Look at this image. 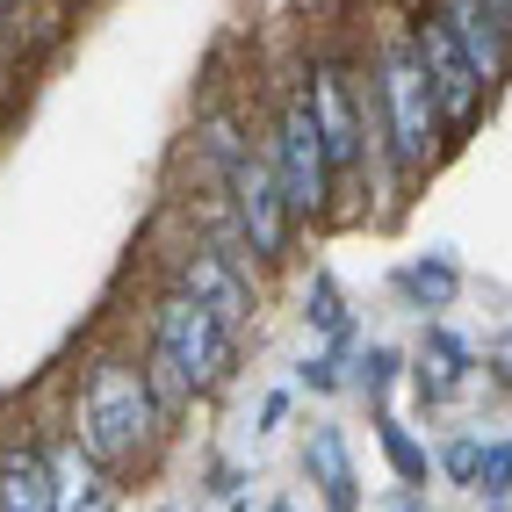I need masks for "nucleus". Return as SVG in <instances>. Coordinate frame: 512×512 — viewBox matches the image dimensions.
Wrapping results in <instances>:
<instances>
[{"mask_svg":"<svg viewBox=\"0 0 512 512\" xmlns=\"http://www.w3.org/2000/svg\"><path fill=\"white\" fill-rule=\"evenodd\" d=\"M152 354L202 397V390H217L224 375H231V354H238V347H231V325H224V318H210L202 303H188V296L166 289L159 311H152Z\"/></svg>","mask_w":512,"mask_h":512,"instance_id":"4","label":"nucleus"},{"mask_svg":"<svg viewBox=\"0 0 512 512\" xmlns=\"http://www.w3.org/2000/svg\"><path fill=\"white\" fill-rule=\"evenodd\" d=\"M267 159H275V181L289 195V217L311 224L332 210V159L318 138V109H311V73H303L282 94V116H275V138H267Z\"/></svg>","mask_w":512,"mask_h":512,"instance_id":"3","label":"nucleus"},{"mask_svg":"<svg viewBox=\"0 0 512 512\" xmlns=\"http://www.w3.org/2000/svg\"><path fill=\"white\" fill-rule=\"evenodd\" d=\"M397 296L412 303V311H448V303L462 296V267L455 260H440V253H426V260H412V267H397Z\"/></svg>","mask_w":512,"mask_h":512,"instance_id":"13","label":"nucleus"},{"mask_svg":"<svg viewBox=\"0 0 512 512\" xmlns=\"http://www.w3.org/2000/svg\"><path fill=\"white\" fill-rule=\"evenodd\" d=\"M390 505H397V512H433V505H426V491H397Z\"/></svg>","mask_w":512,"mask_h":512,"instance_id":"24","label":"nucleus"},{"mask_svg":"<svg viewBox=\"0 0 512 512\" xmlns=\"http://www.w3.org/2000/svg\"><path fill=\"white\" fill-rule=\"evenodd\" d=\"M412 44H419V65H426V87H433V101H440V123H448V130H469L491 87H484V73L469 65V51L455 44V29L426 8V15H412Z\"/></svg>","mask_w":512,"mask_h":512,"instance_id":"8","label":"nucleus"},{"mask_svg":"<svg viewBox=\"0 0 512 512\" xmlns=\"http://www.w3.org/2000/svg\"><path fill=\"white\" fill-rule=\"evenodd\" d=\"M375 440H383V462L397 469V484L404 491H426V476H433V455H426V440L404 426L397 412H375Z\"/></svg>","mask_w":512,"mask_h":512,"instance_id":"14","label":"nucleus"},{"mask_svg":"<svg viewBox=\"0 0 512 512\" xmlns=\"http://www.w3.org/2000/svg\"><path fill=\"white\" fill-rule=\"evenodd\" d=\"M368 138L390 145V174L397 188H412L440 138H448V123H440V101L426 87V65H419V44L412 29H383V44H375V80H368Z\"/></svg>","mask_w":512,"mask_h":512,"instance_id":"1","label":"nucleus"},{"mask_svg":"<svg viewBox=\"0 0 512 512\" xmlns=\"http://www.w3.org/2000/svg\"><path fill=\"white\" fill-rule=\"evenodd\" d=\"M433 15L455 29V44L469 51L476 73H484V87L512 80V22L491 8V0H433Z\"/></svg>","mask_w":512,"mask_h":512,"instance_id":"9","label":"nucleus"},{"mask_svg":"<svg viewBox=\"0 0 512 512\" xmlns=\"http://www.w3.org/2000/svg\"><path fill=\"white\" fill-rule=\"evenodd\" d=\"M166 289L188 296V303H202V311L224 318L231 332L260 318V275H253V267H238L231 253H217L210 238H195V246L174 253V282H166Z\"/></svg>","mask_w":512,"mask_h":512,"instance_id":"6","label":"nucleus"},{"mask_svg":"<svg viewBox=\"0 0 512 512\" xmlns=\"http://www.w3.org/2000/svg\"><path fill=\"white\" fill-rule=\"evenodd\" d=\"M311 109H318V138H325V159H332V181L361 174L368 152H375V138H368V94L354 87V73L332 51L311 58Z\"/></svg>","mask_w":512,"mask_h":512,"instance_id":"5","label":"nucleus"},{"mask_svg":"<svg viewBox=\"0 0 512 512\" xmlns=\"http://www.w3.org/2000/svg\"><path fill=\"white\" fill-rule=\"evenodd\" d=\"M476 491H484V505H505L512 498V433L491 440V455H484V476H476Z\"/></svg>","mask_w":512,"mask_h":512,"instance_id":"20","label":"nucleus"},{"mask_svg":"<svg viewBox=\"0 0 512 512\" xmlns=\"http://www.w3.org/2000/svg\"><path fill=\"white\" fill-rule=\"evenodd\" d=\"M238 484H246V476H238L231 462H217V469H210V498H224V505H238Z\"/></svg>","mask_w":512,"mask_h":512,"instance_id":"22","label":"nucleus"},{"mask_svg":"<svg viewBox=\"0 0 512 512\" xmlns=\"http://www.w3.org/2000/svg\"><path fill=\"white\" fill-rule=\"evenodd\" d=\"M484 512H512V505H484Z\"/></svg>","mask_w":512,"mask_h":512,"instance_id":"26","label":"nucleus"},{"mask_svg":"<svg viewBox=\"0 0 512 512\" xmlns=\"http://www.w3.org/2000/svg\"><path fill=\"white\" fill-rule=\"evenodd\" d=\"M282 419H289V390H267V397H260V433L282 426Z\"/></svg>","mask_w":512,"mask_h":512,"instance_id":"23","label":"nucleus"},{"mask_svg":"<svg viewBox=\"0 0 512 512\" xmlns=\"http://www.w3.org/2000/svg\"><path fill=\"white\" fill-rule=\"evenodd\" d=\"M0 8H15V0H0Z\"/></svg>","mask_w":512,"mask_h":512,"instance_id":"28","label":"nucleus"},{"mask_svg":"<svg viewBox=\"0 0 512 512\" xmlns=\"http://www.w3.org/2000/svg\"><path fill=\"white\" fill-rule=\"evenodd\" d=\"M296 383H303V390H318V397L347 390V354H339V347H318V354H303V361H296Z\"/></svg>","mask_w":512,"mask_h":512,"instance_id":"18","label":"nucleus"},{"mask_svg":"<svg viewBox=\"0 0 512 512\" xmlns=\"http://www.w3.org/2000/svg\"><path fill=\"white\" fill-rule=\"evenodd\" d=\"M426 354L448 368L455 383H469V375H476V347H469L462 332H448V325H426Z\"/></svg>","mask_w":512,"mask_h":512,"instance_id":"19","label":"nucleus"},{"mask_svg":"<svg viewBox=\"0 0 512 512\" xmlns=\"http://www.w3.org/2000/svg\"><path fill=\"white\" fill-rule=\"evenodd\" d=\"M44 462H51V498H58V512H123V491L109 484V469H101L80 440L44 448Z\"/></svg>","mask_w":512,"mask_h":512,"instance_id":"10","label":"nucleus"},{"mask_svg":"<svg viewBox=\"0 0 512 512\" xmlns=\"http://www.w3.org/2000/svg\"><path fill=\"white\" fill-rule=\"evenodd\" d=\"M412 390H419L426 404H440V397H455L462 383H455V375H448V368H440L433 354H419V368H412Z\"/></svg>","mask_w":512,"mask_h":512,"instance_id":"21","label":"nucleus"},{"mask_svg":"<svg viewBox=\"0 0 512 512\" xmlns=\"http://www.w3.org/2000/svg\"><path fill=\"white\" fill-rule=\"evenodd\" d=\"M303 318H311V332L325 339V347H339V354L354 347V311H347V296H339V282L325 275V267L311 275V296H303Z\"/></svg>","mask_w":512,"mask_h":512,"instance_id":"15","label":"nucleus"},{"mask_svg":"<svg viewBox=\"0 0 512 512\" xmlns=\"http://www.w3.org/2000/svg\"><path fill=\"white\" fill-rule=\"evenodd\" d=\"M159 397L145 383V368L138 361H94L87 368V383H80V404H73V440L101 462V469H130L152 440H159Z\"/></svg>","mask_w":512,"mask_h":512,"instance_id":"2","label":"nucleus"},{"mask_svg":"<svg viewBox=\"0 0 512 512\" xmlns=\"http://www.w3.org/2000/svg\"><path fill=\"white\" fill-rule=\"evenodd\" d=\"M397 375H404V354H397V347H383V339H368V347L354 354V368H347V383H354L368 404H383Z\"/></svg>","mask_w":512,"mask_h":512,"instance_id":"16","label":"nucleus"},{"mask_svg":"<svg viewBox=\"0 0 512 512\" xmlns=\"http://www.w3.org/2000/svg\"><path fill=\"white\" fill-rule=\"evenodd\" d=\"M224 512H246V505H224Z\"/></svg>","mask_w":512,"mask_h":512,"instance_id":"27","label":"nucleus"},{"mask_svg":"<svg viewBox=\"0 0 512 512\" xmlns=\"http://www.w3.org/2000/svg\"><path fill=\"white\" fill-rule=\"evenodd\" d=\"M0 512H58L44 448H15V455H0Z\"/></svg>","mask_w":512,"mask_h":512,"instance_id":"12","label":"nucleus"},{"mask_svg":"<svg viewBox=\"0 0 512 512\" xmlns=\"http://www.w3.org/2000/svg\"><path fill=\"white\" fill-rule=\"evenodd\" d=\"M224 195H231V217H238V231L253 238V260L260 267H275L282 253H289V195H282V181H275V159L267 152H246V159H231L224 166Z\"/></svg>","mask_w":512,"mask_h":512,"instance_id":"7","label":"nucleus"},{"mask_svg":"<svg viewBox=\"0 0 512 512\" xmlns=\"http://www.w3.org/2000/svg\"><path fill=\"white\" fill-rule=\"evenodd\" d=\"M267 512H296V505H289V498H282V505H267Z\"/></svg>","mask_w":512,"mask_h":512,"instance_id":"25","label":"nucleus"},{"mask_svg":"<svg viewBox=\"0 0 512 512\" xmlns=\"http://www.w3.org/2000/svg\"><path fill=\"white\" fill-rule=\"evenodd\" d=\"M484 455H491V440L462 433V440H448V448L433 455V469L448 476V484H469V491H476V476H484Z\"/></svg>","mask_w":512,"mask_h":512,"instance_id":"17","label":"nucleus"},{"mask_svg":"<svg viewBox=\"0 0 512 512\" xmlns=\"http://www.w3.org/2000/svg\"><path fill=\"white\" fill-rule=\"evenodd\" d=\"M303 476L318 484L325 512H361V476H354V455H347V433L339 426H311V440H303Z\"/></svg>","mask_w":512,"mask_h":512,"instance_id":"11","label":"nucleus"}]
</instances>
